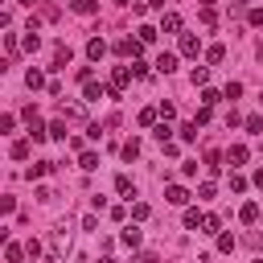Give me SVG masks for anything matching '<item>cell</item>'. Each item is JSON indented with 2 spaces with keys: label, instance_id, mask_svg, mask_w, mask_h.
<instances>
[{
  "label": "cell",
  "instance_id": "14",
  "mask_svg": "<svg viewBox=\"0 0 263 263\" xmlns=\"http://www.w3.org/2000/svg\"><path fill=\"white\" fill-rule=\"evenodd\" d=\"M239 214H243V222H259V206H255V202H247Z\"/></svg>",
  "mask_w": 263,
  "mask_h": 263
},
{
  "label": "cell",
  "instance_id": "5",
  "mask_svg": "<svg viewBox=\"0 0 263 263\" xmlns=\"http://www.w3.org/2000/svg\"><path fill=\"white\" fill-rule=\"evenodd\" d=\"M156 70H160V74H173V70H177V54H160V58H156Z\"/></svg>",
  "mask_w": 263,
  "mask_h": 263
},
{
  "label": "cell",
  "instance_id": "13",
  "mask_svg": "<svg viewBox=\"0 0 263 263\" xmlns=\"http://www.w3.org/2000/svg\"><path fill=\"white\" fill-rule=\"evenodd\" d=\"M54 169V160H37V164H29V177H46Z\"/></svg>",
  "mask_w": 263,
  "mask_h": 263
},
{
  "label": "cell",
  "instance_id": "23",
  "mask_svg": "<svg viewBox=\"0 0 263 263\" xmlns=\"http://www.w3.org/2000/svg\"><path fill=\"white\" fill-rule=\"evenodd\" d=\"M50 136H54V140H66V123H62V119L50 123Z\"/></svg>",
  "mask_w": 263,
  "mask_h": 263
},
{
  "label": "cell",
  "instance_id": "31",
  "mask_svg": "<svg viewBox=\"0 0 263 263\" xmlns=\"http://www.w3.org/2000/svg\"><path fill=\"white\" fill-rule=\"evenodd\" d=\"M132 218L144 222V218H148V206H144V202H136V206H132Z\"/></svg>",
  "mask_w": 263,
  "mask_h": 263
},
{
  "label": "cell",
  "instance_id": "32",
  "mask_svg": "<svg viewBox=\"0 0 263 263\" xmlns=\"http://www.w3.org/2000/svg\"><path fill=\"white\" fill-rule=\"evenodd\" d=\"M25 251H29V259H37V255H41V243H37V239H29V243H25Z\"/></svg>",
  "mask_w": 263,
  "mask_h": 263
},
{
  "label": "cell",
  "instance_id": "36",
  "mask_svg": "<svg viewBox=\"0 0 263 263\" xmlns=\"http://www.w3.org/2000/svg\"><path fill=\"white\" fill-rule=\"evenodd\" d=\"M99 263H115V259H111V255H107V259H99Z\"/></svg>",
  "mask_w": 263,
  "mask_h": 263
},
{
  "label": "cell",
  "instance_id": "26",
  "mask_svg": "<svg viewBox=\"0 0 263 263\" xmlns=\"http://www.w3.org/2000/svg\"><path fill=\"white\" fill-rule=\"evenodd\" d=\"M13 156L25 160V156H29V140H17V144H13Z\"/></svg>",
  "mask_w": 263,
  "mask_h": 263
},
{
  "label": "cell",
  "instance_id": "34",
  "mask_svg": "<svg viewBox=\"0 0 263 263\" xmlns=\"http://www.w3.org/2000/svg\"><path fill=\"white\" fill-rule=\"evenodd\" d=\"M206 58H210V62H222V58H226V50H222V46H210V54H206Z\"/></svg>",
  "mask_w": 263,
  "mask_h": 263
},
{
  "label": "cell",
  "instance_id": "19",
  "mask_svg": "<svg viewBox=\"0 0 263 263\" xmlns=\"http://www.w3.org/2000/svg\"><path fill=\"white\" fill-rule=\"evenodd\" d=\"M202 222H206V218H202V214H197V210H185V226H189V230H197V226H202Z\"/></svg>",
  "mask_w": 263,
  "mask_h": 263
},
{
  "label": "cell",
  "instance_id": "12",
  "mask_svg": "<svg viewBox=\"0 0 263 263\" xmlns=\"http://www.w3.org/2000/svg\"><path fill=\"white\" fill-rule=\"evenodd\" d=\"M115 189H119L123 197H127V193H132V197H136V185H132V177H123V173L115 177Z\"/></svg>",
  "mask_w": 263,
  "mask_h": 263
},
{
  "label": "cell",
  "instance_id": "20",
  "mask_svg": "<svg viewBox=\"0 0 263 263\" xmlns=\"http://www.w3.org/2000/svg\"><path fill=\"white\" fill-rule=\"evenodd\" d=\"M202 226H206V235H218V226H222V218H218V214H206V222H202Z\"/></svg>",
  "mask_w": 263,
  "mask_h": 263
},
{
  "label": "cell",
  "instance_id": "38",
  "mask_svg": "<svg viewBox=\"0 0 263 263\" xmlns=\"http://www.w3.org/2000/svg\"><path fill=\"white\" fill-rule=\"evenodd\" d=\"M115 5H127V0H115Z\"/></svg>",
  "mask_w": 263,
  "mask_h": 263
},
{
  "label": "cell",
  "instance_id": "17",
  "mask_svg": "<svg viewBox=\"0 0 263 263\" xmlns=\"http://www.w3.org/2000/svg\"><path fill=\"white\" fill-rule=\"evenodd\" d=\"M136 156H140V140H127L123 144V160H136Z\"/></svg>",
  "mask_w": 263,
  "mask_h": 263
},
{
  "label": "cell",
  "instance_id": "24",
  "mask_svg": "<svg viewBox=\"0 0 263 263\" xmlns=\"http://www.w3.org/2000/svg\"><path fill=\"white\" fill-rule=\"evenodd\" d=\"M230 160H235V164H247V148L235 144V148H230Z\"/></svg>",
  "mask_w": 263,
  "mask_h": 263
},
{
  "label": "cell",
  "instance_id": "28",
  "mask_svg": "<svg viewBox=\"0 0 263 263\" xmlns=\"http://www.w3.org/2000/svg\"><path fill=\"white\" fill-rule=\"evenodd\" d=\"M222 95H226V99H239V95H243V82H226Z\"/></svg>",
  "mask_w": 263,
  "mask_h": 263
},
{
  "label": "cell",
  "instance_id": "39",
  "mask_svg": "<svg viewBox=\"0 0 263 263\" xmlns=\"http://www.w3.org/2000/svg\"><path fill=\"white\" fill-rule=\"evenodd\" d=\"M259 263H263V259H259Z\"/></svg>",
  "mask_w": 263,
  "mask_h": 263
},
{
  "label": "cell",
  "instance_id": "7",
  "mask_svg": "<svg viewBox=\"0 0 263 263\" xmlns=\"http://www.w3.org/2000/svg\"><path fill=\"white\" fill-rule=\"evenodd\" d=\"M111 82H115V91H123V86L132 82V70H127V66H115V74H111Z\"/></svg>",
  "mask_w": 263,
  "mask_h": 263
},
{
  "label": "cell",
  "instance_id": "16",
  "mask_svg": "<svg viewBox=\"0 0 263 263\" xmlns=\"http://www.w3.org/2000/svg\"><path fill=\"white\" fill-rule=\"evenodd\" d=\"M99 5H95V0H74V13H82V17H91Z\"/></svg>",
  "mask_w": 263,
  "mask_h": 263
},
{
  "label": "cell",
  "instance_id": "6",
  "mask_svg": "<svg viewBox=\"0 0 263 263\" xmlns=\"http://www.w3.org/2000/svg\"><path fill=\"white\" fill-rule=\"evenodd\" d=\"M103 54H107V41H103V37H95V41L86 46V58H91V62H99Z\"/></svg>",
  "mask_w": 263,
  "mask_h": 263
},
{
  "label": "cell",
  "instance_id": "37",
  "mask_svg": "<svg viewBox=\"0 0 263 263\" xmlns=\"http://www.w3.org/2000/svg\"><path fill=\"white\" fill-rule=\"evenodd\" d=\"M17 5H33V0H17Z\"/></svg>",
  "mask_w": 263,
  "mask_h": 263
},
{
  "label": "cell",
  "instance_id": "33",
  "mask_svg": "<svg viewBox=\"0 0 263 263\" xmlns=\"http://www.w3.org/2000/svg\"><path fill=\"white\" fill-rule=\"evenodd\" d=\"M214 21H218V13H214V9L206 5V9H202V25H214Z\"/></svg>",
  "mask_w": 263,
  "mask_h": 263
},
{
  "label": "cell",
  "instance_id": "8",
  "mask_svg": "<svg viewBox=\"0 0 263 263\" xmlns=\"http://www.w3.org/2000/svg\"><path fill=\"white\" fill-rule=\"evenodd\" d=\"M103 95H107V86H103V82H86V103H99Z\"/></svg>",
  "mask_w": 263,
  "mask_h": 263
},
{
  "label": "cell",
  "instance_id": "10",
  "mask_svg": "<svg viewBox=\"0 0 263 263\" xmlns=\"http://www.w3.org/2000/svg\"><path fill=\"white\" fill-rule=\"evenodd\" d=\"M66 62H70V50L58 46V50H54V70H66Z\"/></svg>",
  "mask_w": 263,
  "mask_h": 263
},
{
  "label": "cell",
  "instance_id": "4",
  "mask_svg": "<svg viewBox=\"0 0 263 263\" xmlns=\"http://www.w3.org/2000/svg\"><path fill=\"white\" fill-rule=\"evenodd\" d=\"M140 46H144V41H132V37H123V41L115 46V54H119V58H136V54H140Z\"/></svg>",
  "mask_w": 263,
  "mask_h": 263
},
{
  "label": "cell",
  "instance_id": "29",
  "mask_svg": "<svg viewBox=\"0 0 263 263\" xmlns=\"http://www.w3.org/2000/svg\"><path fill=\"white\" fill-rule=\"evenodd\" d=\"M218 99H222V95H218V91H210V86H206V91H202V103H206V107H214V103H218Z\"/></svg>",
  "mask_w": 263,
  "mask_h": 263
},
{
  "label": "cell",
  "instance_id": "30",
  "mask_svg": "<svg viewBox=\"0 0 263 263\" xmlns=\"http://www.w3.org/2000/svg\"><path fill=\"white\" fill-rule=\"evenodd\" d=\"M181 140H197V123H181Z\"/></svg>",
  "mask_w": 263,
  "mask_h": 263
},
{
  "label": "cell",
  "instance_id": "22",
  "mask_svg": "<svg viewBox=\"0 0 263 263\" xmlns=\"http://www.w3.org/2000/svg\"><path fill=\"white\" fill-rule=\"evenodd\" d=\"M210 82V70H206V66H197V70H193V86H206Z\"/></svg>",
  "mask_w": 263,
  "mask_h": 263
},
{
  "label": "cell",
  "instance_id": "18",
  "mask_svg": "<svg viewBox=\"0 0 263 263\" xmlns=\"http://www.w3.org/2000/svg\"><path fill=\"white\" fill-rule=\"evenodd\" d=\"M136 33H140V37H136V41H144V46H148V41H156V29H152V25H140Z\"/></svg>",
  "mask_w": 263,
  "mask_h": 263
},
{
  "label": "cell",
  "instance_id": "3",
  "mask_svg": "<svg viewBox=\"0 0 263 263\" xmlns=\"http://www.w3.org/2000/svg\"><path fill=\"white\" fill-rule=\"evenodd\" d=\"M197 50H202V41H197L193 33H181V54L185 58H197Z\"/></svg>",
  "mask_w": 263,
  "mask_h": 263
},
{
  "label": "cell",
  "instance_id": "15",
  "mask_svg": "<svg viewBox=\"0 0 263 263\" xmlns=\"http://www.w3.org/2000/svg\"><path fill=\"white\" fill-rule=\"evenodd\" d=\"M21 255H29V251H21L17 243H9V247H5V259H9V263H21Z\"/></svg>",
  "mask_w": 263,
  "mask_h": 263
},
{
  "label": "cell",
  "instance_id": "11",
  "mask_svg": "<svg viewBox=\"0 0 263 263\" xmlns=\"http://www.w3.org/2000/svg\"><path fill=\"white\" fill-rule=\"evenodd\" d=\"M78 169L95 173V169H99V156H95V152H82V156H78Z\"/></svg>",
  "mask_w": 263,
  "mask_h": 263
},
{
  "label": "cell",
  "instance_id": "1",
  "mask_svg": "<svg viewBox=\"0 0 263 263\" xmlns=\"http://www.w3.org/2000/svg\"><path fill=\"white\" fill-rule=\"evenodd\" d=\"M164 202H169V206H185V202H189V189L169 185V189H164Z\"/></svg>",
  "mask_w": 263,
  "mask_h": 263
},
{
  "label": "cell",
  "instance_id": "21",
  "mask_svg": "<svg viewBox=\"0 0 263 263\" xmlns=\"http://www.w3.org/2000/svg\"><path fill=\"white\" fill-rule=\"evenodd\" d=\"M243 123H247V132H251V136H259V132H263V119H259V115H247Z\"/></svg>",
  "mask_w": 263,
  "mask_h": 263
},
{
  "label": "cell",
  "instance_id": "27",
  "mask_svg": "<svg viewBox=\"0 0 263 263\" xmlns=\"http://www.w3.org/2000/svg\"><path fill=\"white\" fill-rule=\"evenodd\" d=\"M25 82H29V86H33V91H37V86H41V82H46V78H41V70H29V74H25Z\"/></svg>",
  "mask_w": 263,
  "mask_h": 263
},
{
  "label": "cell",
  "instance_id": "25",
  "mask_svg": "<svg viewBox=\"0 0 263 263\" xmlns=\"http://www.w3.org/2000/svg\"><path fill=\"white\" fill-rule=\"evenodd\" d=\"M156 115H160V111H152V107H144V111H140V123H144V127H152V123H156Z\"/></svg>",
  "mask_w": 263,
  "mask_h": 263
},
{
  "label": "cell",
  "instance_id": "35",
  "mask_svg": "<svg viewBox=\"0 0 263 263\" xmlns=\"http://www.w3.org/2000/svg\"><path fill=\"white\" fill-rule=\"evenodd\" d=\"M136 263H156V255H140V259H136Z\"/></svg>",
  "mask_w": 263,
  "mask_h": 263
},
{
  "label": "cell",
  "instance_id": "9",
  "mask_svg": "<svg viewBox=\"0 0 263 263\" xmlns=\"http://www.w3.org/2000/svg\"><path fill=\"white\" fill-rule=\"evenodd\" d=\"M181 29V17L177 13H164V21H160V33H177Z\"/></svg>",
  "mask_w": 263,
  "mask_h": 263
},
{
  "label": "cell",
  "instance_id": "2",
  "mask_svg": "<svg viewBox=\"0 0 263 263\" xmlns=\"http://www.w3.org/2000/svg\"><path fill=\"white\" fill-rule=\"evenodd\" d=\"M140 239H144V230H140V226H123V235H119L123 247H140Z\"/></svg>",
  "mask_w": 263,
  "mask_h": 263
}]
</instances>
